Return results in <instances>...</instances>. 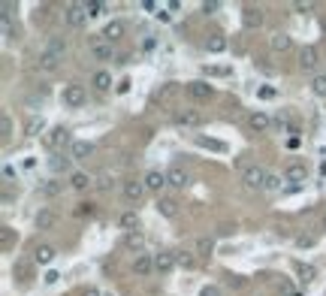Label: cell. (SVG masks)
Returning a JSON list of instances; mask_svg holds the SVG:
<instances>
[{
  "instance_id": "6da1fadb",
  "label": "cell",
  "mask_w": 326,
  "mask_h": 296,
  "mask_svg": "<svg viewBox=\"0 0 326 296\" xmlns=\"http://www.w3.org/2000/svg\"><path fill=\"white\" fill-rule=\"evenodd\" d=\"M76 139H73V133L66 130V127H52V130L45 133V148L49 151H58L61 154V148L64 145H73Z\"/></svg>"
},
{
  "instance_id": "7a4b0ae2",
  "label": "cell",
  "mask_w": 326,
  "mask_h": 296,
  "mask_svg": "<svg viewBox=\"0 0 326 296\" xmlns=\"http://www.w3.org/2000/svg\"><path fill=\"white\" fill-rule=\"evenodd\" d=\"M266 178H269V172L263 166H248L242 172V181H245L248 191H266Z\"/></svg>"
},
{
  "instance_id": "3957f363",
  "label": "cell",
  "mask_w": 326,
  "mask_h": 296,
  "mask_svg": "<svg viewBox=\"0 0 326 296\" xmlns=\"http://www.w3.org/2000/svg\"><path fill=\"white\" fill-rule=\"evenodd\" d=\"M61 100H64V106H69V109H79V106H85L88 91H85L82 85L69 82V85H64V91H61Z\"/></svg>"
},
{
  "instance_id": "277c9868",
  "label": "cell",
  "mask_w": 326,
  "mask_h": 296,
  "mask_svg": "<svg viewBox=\"0 0 326 296\" xmlns=\"http://www.w3.org/2000/svg\"><path fill=\"white\" fill-rule=\"evenodd\" d=\"M64 18H66L69 28H85L91 15H88V6H85V3H69L64 9Z\"/></svg>"
},
{
  "instance_id": "5b68a950",
  "label": "cell",
  "mask_w": 326,
  "mask_h": 296,
  "mask_svg": "<svg viewBox=\"0 0 326 296\" xmlns=\"http://www.w3.org/2000/svg\"><path fill=\"white\" fill-rule=\"evenodd\" d=\"M172 121H175V127H199L205 118H202V112H199V109H178Z\"/></svg>"
},
{
  "instance_id": "8992f818",
  "label": "cell",
  "mask_w": 326,
  "mask_h": 296,
  "mask_svg": "<svg viewBox=\"0 0 326 296\" xmlns=\"http://www.w3.org/2000/svg\"><path fill=\"white\" fill-rule=\"evenodd\" d=\"M166 185H169L172 191H184V188L191 185V175H188V169H181V166H172V169H166Z\"/></svg>"
},
{
  "instance_id": "52a82bcc",
  "label": "cell",
  "mask_w": 326,
  "mask_h": 296,
  "mask_svg": "<svg viewBox=\"0 0 326 296\" xmlns=\"http://www.w3.org/2000/svg\"><path fill=\"white\" fill-rule=\"evenodd\" d=\"M320 64V55H317V49L314 45H302L299 49V70H305V73H314Z\"/></svg>"
},
{
  "instance_id": "ba28073f",
  "label": "cell",
  "mask_w": 326,
  "mask_h": 296,
  "mask_svg": "<svg viewBox=\"0 0 326 296\" xmlns=\"http://www.w3.org/2000/svg\"><path fill=\"white\" fill-rule=\"evenodd\" d=\"M121 194H124V199H127L130 206H136L139 199L148 194V188H145V181H136V178H130V181H124V191H121Z\"/></svg>"
},
{
  "instance_id": "9c48e42d",
  "label": "cell",
  "mask_w": 326,
  "mask_h": 296,
  "mask_svg": "<svg viewBox=\"0 0 326 296\" xmlns=\"http://www.w3.org/2000/svg\"><path fill=\"white\" fill-rule=\"evenodd\" d=\"M260 25H263L260 6H251V3H248V6L242 9V28H245V31H257Z\"/></svg>"
},
{
  "instance_id": "30bf717a",
  "label": "cell",
  "mask_w": 326,
  "mask_h": 296,
  "mask_svg": "<svg viewBox=\"0 0 326 296\" xmlns=\"http://www.w3.org/2000/svg\"><path fill=\"white\" fill-rule=\"evenodd\" d=\"M145 188H148V194H157L160 197V191L163 188H169L166 185V172H160V169H151V172H145Z\"/></svg>"
},
{
  "instance_id": "8fae6325",
  "label": "cell",
  "mask_w": 326,
  "mask_h": 296,
  "mask_svg": "<svg viewBox=\"0 0 326 296\" xmlns=\"http://www.w3.org/2000/svg\"><path fill=\"white\" fill-rule=\"evenodd\" d=\"M175 251H157L154 254V272H160V275H166V272H172L175 269Z\"/></svg>"
},
{
  "instance_id": "7c38bea8",
  "label": "cell",
  "mask_w": 326,
  "mask_h": 296,
  "mask_svg": "<svg viewBox=\"0 0 326 296\" xmlns=\"http://www.w3.org/2000/svg\"><path fill=\"white\" fill-rule=\"evenodd\" d=\"M94 154V142H88V139H76L73 145H69V157L73 161H85V157H91Z\"/></svg>"
},
{
  "instance_id": "4fadbf2b",
  "label": "cell",
  "mask_w": 326,
  "mask_h": 296,
  "mask_svg": "<svg viewBox=\"0 0 326 296\" xmlns=\"http://www.w3.org/2000/svg\"><path fill=\"white\" fill-rule=\"evenodd\" d=\"M124 248L133 251L136 257L142 254V248H145V233L142 230H133V233H124Z\"/></svg>"
},
{
  "instance_id": "5bb4252c",
  "label": "cell",
  "mask_w": 326,
  "mask_h": 296,
  "mask_svg": "<svg viewBox=\"0 0 326 296\" xmlns=\"http://www.w3.org/2000/svg\"><path fill=\"white\" fill-rule=\"evenodd\" d=\"M55 257H58V251H55L52 245H36V248H33V263L36 266L55 263Z\"/></svg>"
},
{
  "instance_id": "9a60e30c",
  "label": "cell",
  "mask_w": 326,
  "mask_h": 296,
  "mask_svg": "<svg viewBox=\"0 0 326 296\" xmlns=\"http://www.w3.org/2000/svg\"><path fill=\"white\" fill-rule=\"evenodd\" d=\"M188 94L194 100H208L215 94V88L208 85V82H202V79H196V82H188Z\"/></svg>"
},
{
  "instance_id": "2e32d148",
  "label": "cell",
  "mask_w": 326,
  "mask_h": 296,
  "mask_svg": "<svg viewBox=\"0 0 326 296\" xmlns=\"http://www.w3.org/2000/svg\"><path fill=\"white\" fill-rule=\"evenodd\" d=\"M284 178H287V181H293V188H299V185L308 178V169H305V164H287Z\"/></svg>"
},
{
  "instance_id": "e0dca14e",
  "label": "cell",
  "mask_w": 326,
  "mask_h": 296,
  "mask_svg": "<svg viewBox=\"0 0 326 296\" xmlns=\"http://www.w3.org/2000/svg\"><path fill=\"white\" fill-rule=\"evenodd\" d=\"M124 33H127V28H124V21H109L106 28H103V39L106 42H118V39H124Z\"/></svg>"
},
{
  "instance_id": "ac0fdd59",
  "label": "cell",
  "mask_w": 326,
  "mask_h": 296,
  "mask_svg": "<svg viewBox=\"0 0 326 296\" xmlns=\"http://www.w3.org/2000/svg\"><path fill=\"white\" fill-rule=\"evenodd\" d=\"M205 52H208V55L227 52V36H224V33H208V36H205Z\"/></svg>"
},
{
  "instance_id": "d6986e66",
  "label": "cell",
  "mask_w": 326,
  "mask_h": 296,
  "mask_svg": "<svg viewBox=\"0 0 326 296\" xmlns=\"http://www.w3.org/2000/svg\"><path fill=\"white\" fill-rule=\"evenodd\" d=\"M33 224H36V230H52V227L58 224V215H55L52 209H39L36 218H33Z\"/></svg>"
},
{
  "instance_id": "ffe728a7",
  "label": "cell",
  "mask_w": 326,
  "mask_h": 296,
  "mask_svg": "<svg viewBox=\"0 0 326 296\" xmlns=\"http://www.w3.org/2000/svg\"><path fill=\"white\" fill-rule=\"evenodd\" d=\"M88 52H91V58L94 61H112L115 58V52H112V42H94V45H88Z\"/></svg>"
},
{
  "instance_id": "44dd1931",
  "label": "cell",
  "mask_w": 326,
  "mask_h": 296,
  "mask_svg": "<svg viewBox=\"0 0 326 296\" xmlns=\"http://www.w3.org/2000/svg\"><path fill=\"white\" fill-rule=\"evenodd\" d=\"M133 272H136L139 278L151 275V272H154V257H151V254H139V257L133 260Z\"/></svg>"
},
{
  "instance_id": "7402d4cb",
  "label": "cell",
  "mask_w": 326,
  "mask_h": 296,
  "mask_svg": "<svg viewBox=\"0 0 326 296\" xmlns=\"http://www.w3.org/2000/svg\"><path fill=\"white\" fill-rule=\"evenodd\" d=\"M269 45H272V52H290V49H293V36L284 33V31H278V33H272Z\"/></svg>"
},
{
  "instance_id": "603a6c76",
  "label": "cell",
  "mask_w": 326,
  "mask_h": 296,
  "mask_svg": "<svg viewBox=\"0 0 326 296\" xmlns=\"http://www.w3.org/2000/svg\"><path fill=\"white\" fill-rule=\"evenodd\" d=\"M61 191H64V181H61V178H49V181H42V185L36 188V194H39V197H45V199L58 197Z\"/></svg>"
},
{
  "instance_id": "cb8c5ba5",
  "label": "cell",
  "mask_w": 326,
  "mask_h": 296,
  "mask_svg": "<svg viewBox=\"0 0 326 296\" xmlns=\"http://www.w3.org/2000/svg\"><path fill=\"white\" fill-rule=\"evenodd\" d=\"M154 209H157V215H163V218H175L178 215V202L172 197H157Z\"/></svg>"
},
{
  "instance_id": "d4e9b609",
  "label": "cell",
  "mask_w": 326,
  "mask_h": 296,
  "mask_svg": "<svg viewBox=\"0 0 326 296\" xmlns=\"http://www.w3.org/2000/svg\"><path fill=\"white\" fill-rule=\"evenodd\" d=\"M91 88H94V91H100V94L112 91V76H109L106 70H97V73L91 76Z\"/></svg>"
},
{
  "instance_id": "484cf974",
  "label": "cell",
  "mask_w": 326,
  "mask_h": 296,
  "mask_svg": "<svg viewBox=\"0 0 326 296\" xmlns=\"http://www.w3.org/2000/svg\"><path fill=\"white\" fill-rule=\"evenodd\" d=\"M269 124H272V118H269L266 112H260V109H257V112H251V118H248V127H251L254 133L269 130Z\"/></svg>"
},
{
  "instance_id": "4316f807",
  "label": "cell",
  "mask_w": 326,
  "mask_h": 296,
  "mask_svg": "<svg viewBox=\"0 0 326 296\" xmlns=\"http://www.w3.org/2000/svg\"><path fill=\"white\" fill-rule=\"evenodd\" d=\"M61 61H64V58H58V55H52V52H45V49H42L36 64H39V70H45V73H55V70L61 66Z\"/></svg>"
},
{
  "instance_id": "83f0119b",
  "label": "cell",
  "mask_w": 326,
  "mask_h": 296,
  "mask_svg": "<svg viewBox=\"0 0 326 296\" xmlns=\"http://www.w3.org/2000/svg\"><path fill=\"white\" fill-rule=\"evenodd\" d=\"M69 188L73 191H88L91 188V175L88 172H69Z\"/></svg>"
},
{
  "instance_id": "f1b7e54d",
  "label": "cell",
  "mask_w": 326,
  "mask_h": 296,
  "mask_svg": "<svg viewBox=\"0 0 326 296\" xmlns=\"http://www.w3.org/2000/svg\"><path fill=\"white\" fill-rule=\"evenodd\" d=\"M118 227H121L124 233L139 230V215H136V212H124V215L118 218Z\"/></svg>"
},
{
  "instance_id": "f546056e",
  "label": "cell",
  "mask_w": 326,
  "mask_h": 296,
  "mask_svg": "<svg viewBox=\"0 0 326 296\" xmlns=\"http://www.w3.org/2000/svg\"><path fill=\"white\" fill-rule=\"evenodd\" d=\"M296 275H299L302 284H311V281L317 278V269H314L311 263H296Z\"/></svg>"
},
{
  "instance_id": "4dcf8cb0",
  "label": "cell",
  "mask_w": 326,
  "mask_h": 296,
  "mask_svg": "<svg viewBox=\"0 0 326 296\" xmlns=\"http://www.w3.org/2000/svg\"><path fill=\"white\" fill-rule=\"evenodd\" d=\"M311 94L314 97H326V73H314L311 76Z\"/></svg>"
},
{
  "instance_id": "1f68e13d",
  "label": "cell",
  "mask_w": 326,
  "mask_h": 296,
  "mask_svg": "<svg viewBox=\"0 0 326 296\" xmlns=\"http://www.w3.org/2000/svg\"><path fill=\"white\" fill-rule=\"evenodd\" d=\"M175 263L181 269H194L196 266V251H175Z\"/></svg>"
},
{
  "instance_id": "d6a6232c",
  "label": "cell",
  "mask_w": 326,
  "mask_h": 296,
  "mask_svg": "<svg viewBox=\"0 0 326 296\" xmlns=\"http://www.w3.org/2000/svg\"><path fill=\"white\" fill-rule=\"evenodd\" d=\"M69 154H55L52 161H49V166H52V172H69Z\"/></svg>"
},
{
  "instance_id": "836d02e7",
  "label": "cell",
  "mask_w": 326,
  "mask_h": 296,
  "mask_svg": "<svg viewBox=\"0 0 326 296\" xmlns=\"http://www.w3.org/2000/svg\"><path fill=\"white\" fill-rule=\"evenodd\" d=\"M31 269H33L31 260H15V266H12V275H15V278H21V281H28V278H31Z\"/></svg>"
},
{
  "instance_id": "e575fe53",
  "label": "cell",
  "mask_w": 326,
  "mask_h": 296,
  "mask_svg": "<svg viewBox=\"0 0 326 296\" xmlns=\"http://www.w3.org/2000/svg\"><path fill=\"white\" fill-rule=\"evenodd\" d=\"M45 52H52V55L64 58V52H66V39H64V36H52V39H49V45H45Z\"/></svg>"
},
{
  "instance_id": "d590c367",
  "label": "cell",
  "mask_w": 326,
  "mask_h": 296,
  "mask_svg": "<svg viewBox=\"0 0 326 296\" xmlns=\"http://www.w3.org/2000/svg\"><path fill=\"white\" fill-rule=\"evenodd\" d=\"M212 251H215V242H212L208 236L196 239V257H212Z\"/></svg>"
},
{
  "instance_id": "8d00e7d4",
  "label": "cell",
  "mask_w": 326,
  "mask_h": 296,
  "mask_svg": "<svg viewBox=\"0 0 326 296\" xmlns=\"http://www.w3.org/2000/svg\"><path fill=\"white\" fill-rule=\"evenodd\" d=\"M42 130H45V121H42V118H36V115L28 118V124H25V133H28V136H39Z\"/></svg>"
},
{
  "instance_id": "74e56055",
  "label": "cell",
  "mask_w": 326,
  "mask_h": 296,
  "mask_svg": "<svg viewBox=\"0 0 326 296\" xmlns=\"http://www.w3.org/2000/svg\"><path fill=\"white\" fill-rule=\"evenodd\" d=\"M15 239H18V236H15V230H12V227H0V245H3V251H9Z\"/></svg>"
},
{
  "instance_id": "f35d334b",
  "label": "cell",
  "mask_w": 326,
  "mask_h": 296,
  "mask_svg": "<svg viewBox=\"0 0 326 296\" xmlns=\"http://www.w3.org/2000/svg\"><path fill=\"white\" fill-rule=\"evenodd\" d=\"M196 145H202V148H212V151H224V148H227L224 142H218V139H205V136H196Z\"/></svg>"
},
{
  "instance_id": "ab89813d",
  "label": "cell",
  "mask_w": 326,
  "mask_h": 296,
  "mask_svg": "<svg viewBox=\"0 0 326 296\" xmlns=\"http://www.w3.org/2000/svg\"><path fill=\"white\" fill-rule=\"evenodd\" d=\"M293 9H296V12H302V15H308V12H314V9H317V3H314V0H296Z\"/></svg>"
},
{
  "instance_id": "60d3db41",
  "label": "cell",
  "mask_w": 326,
  "mask_h": 296,
  "mask_svg": "<svg viewBox=\"0 0 326 296\" xmlns=\"http://www.w3.org/2000/svg\"><path fill=\"white\" fill-rule=\"evenodd\" d=\"M85 6H88V15H91V18H97V15L106 12V3H100V0H88Z\"/></svg>"
},
{
  "instance_id": "b9f144b4",
  "label": "cell",
  "mask_w": 326,
  "mask_h": 296,
  "mask_svg": "<svg viewBox=\"0 0 326 296\" xmlns=\"http://www.w3.org/2000/svg\"><path fill=\"white\" fill-rule=\"evenodd\" d=\"M0 136H3V139H9V136H12V118H9V115H3V118H0Z\"/></svg>"
},
{
  "instance_id": "7bdbcfd3",
  "label": "cell",
  "mask_w": 326,
  "mask_h": 296,
  "mask_svg": "<svg viewBox=\"0 0 326 296\" xmlns=\"http://www.w3.org/2000/svg\"><path fill=\"white\" fill-rule=\"evenodd\" d=\"M112 181H115V178H112L109 172H100V178L94 181V185H97L100 191H109V188H112Z\"/></svg>"
},
{
  "instance_id": "ee69618b",
  "label": "cell",
  "mask_w": 326,
  "mask_h": 296,
  "mask_svg": "<svg viewBox=\"0 0 326 296\" xmlns=\"http://www.w3.org/2000/svg\"><path fill=\"white\" fill-rule=\"evenodd\" d=\"M0 31H3V39H12V36H15L12 25H9V18H3V15H0Z\"/></svg>"
},
{
  "instance_id": "f6af8a7d",
  "label": "cell",
  "mask_w": 326,
  "mask_h": 296,
  "mask_svg": "<svg viewBox=\"0 0 326 296\" xmlns=\"http://www.w3.org/2000/svg\"><path fill=\"white\" fill-rule=\"evenodd\" d=\"M58 281H61V272H55V269H49V272L42 275V284H49V287H52V284H58Z\"/></svg>"
},
{
  "instance_id": "bcb514c9",
  "label": "cell",
  "mask_w": 326,
  "mask_h": 296,
  "mask_svg": "<svg viewBox=\"0 0 326 296\" xmlns=\"http://www.w3.org/2000/svg\"><path fill=\"white\" fill-rule=\"evenodd\" d=\"M218 9H221V3H218V0H205V3H202V12H205V15H215Z\"/></svg>"
},
{
  "instance_id": "7dc6e473",
  "label": "cell",
  "mask_w": 326,
  "mask_h": 296,
  "mask_svg": "<svg viewBox=\"0 0 326 296\" xmlns=\"http://www.w3.org/2000/svg\"><path fill=\"white\" fill-rule=\"evenodd\" d=\"M281 188V175H272L269 172V178H266V191H278Z\"/></svg>"
},
{
  "instance_id": "c3c4849f",
  "label": "cell",
  "mask_w": 326,
  "mask_h": 296,
  "mask_svg": "<svg viewBox=\"0 0 326 296\" xmlns=\"http://www.w3.org/2000/svg\"><path fill=\"white\" fill-rule=\"evenodd\" d=\"M94 212H97V206H94V202H79V215H88V218H91Z\"/></svg>"
},
{
  "instance_id": "681fc988",
  "label": "cell",
  "mask_w": 326,
  "mask_h": 296,
  "mask_svg": "<svg viewBox=\"0 0 326 296\" xmlns=\"http://www.w3.org/2000/svg\"><path fill=\"white\" fill-rule=\"evenodd\" d=\"M314 242H317L314 236H299V239H296V245H299V248H314Z\"/></svg>"
},
{
  "instance_id": "f907efd6",
  "label": "cell",
  "mask_w": 326,
  "mask_h": 296,
  "mask_svg": "<svg viewBox=\"0 0 326 296\" xmlns=\"http://www.w3.org/2000/svg\"><path fill=\"white\" fill-rule=\"evenodd\" d=\"M199 296H221V287H218V284H205V287L199 290Z\"/></svg>"
},
{
  "instance_id": "816d5d0a",
  "label": "cell",
  "mask_w": 326,
  "mask_h": 296,
  "mask_svg": "<svg viewBox=\"0 0 326 296\" xmlns=\"http://www.w3.org/2000/svg\"><path fill=\"white\" fill-rule=\"evenodd\" d=\"M227 284L239 290V287H245V278H242V275H229V278H227Z\"/></svg>"
},
{
  "instance_id": "f5cc1de1",
  "label": "cell",
  "mask_w": 326,
  "mask_h": 296,
  "mask_svg": "<svg viewBox=\"0 0 326 296\" xmlns=\"http://www.w3.org/2000/svg\"><path fill=\"white\" fill-rule=\"evenodd\" d=\"M12 178H15V169L6 164V166H3V181H6V185H12Z\"/></svg>"
},
{
  "instance_id": "db71d44e",
  "label": "cell",
  "mask_w": 326,
  "mask_h": 296,
  "mask_svg": "<svg viewBox=\"0 0 326 296\" xmlns=\"http://www.w3.org/2000/svg\"><path fill=\"white\" fill-rule=\"evenodd\" d=\"M205 73H212V76H229V70H224V66H205Z\"/></svg>"
},
{
  "instance_id": "11a10c76",
  "label": "cell",
  "mask_w": 326,
  "mask_h": 296,
  "mask_svg": "<svg viewBox=\"0 0 326 296\" xmlns=\"http://www.w3.org/2000/svg\"><path fill=\"white\" fill-rule=\"evenodd\" d=\"M257 94H260L263 100H272V97H275V88H269V85H266V88H260Z\"/></svg>"
},
{
  "instance_id": "9f6ffc18",
  "label": "cell",
  "mask_w": 326,
  "mask_h": 296,
  "mask_svg": "<svg viewBox=\"0 0 326 296\" xmlns=\"http://www.w3.org/2000/svg\"><path fill=\"white\" fill-rule=\"evenodd\" d=\"M127 91H130V79H121L118 82V94H127Z\"/></svg>"
},
{
  "instance_id": "6f0895ef",
  "label": "cell",
  "mask_w": 326,
  "mask_h": 296,
  "mask_svg": "<svg viewBox=\"0 0 326 296\" xmlns=\"http://www.w3.org/2000/svg\"><path fill=\"white\" fill-rule=\"evenodd\" d=\"M172 94H175V85H166V88H163V94H160V100H169Z\"/></svg>"
},
{
  "instance_id": "680465c9",
  "label": "cell",
  "mask_w": 326,
  "mask_h": 296,
  "mask_svg": "<svg viewBox=\"0 0 326 296\" xmlns=\"http://www.w3.org/2000/svg\"><path fill=\"white\" fill-rule=\"evenodd\" d=\"M323 227H326V221H323Z\"/></svg>"
}]
</instances>
